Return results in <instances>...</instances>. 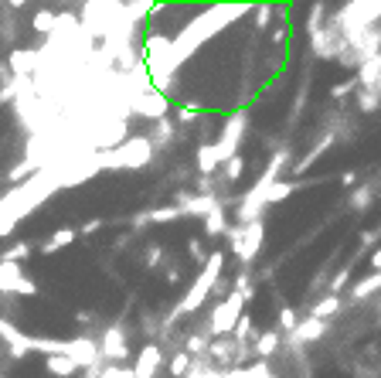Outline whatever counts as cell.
I'll list each match as a JSON object with an SVG mask.
<instances>
[{"label":"cell","instance_id":"ac0fdd59","mask_svg":"<svg viewBox=\"0 0 381 378\" xmlns=\"http://www.w3.org/2000/svg\"><path fill=\"white\" fill-rule=\"evenodd\" d=\"M337 310H341V297H330V293H327L324 300H317L313 307H310V314H306V317H317V321H327V317H334Z\"/></svg>","mask_w":381,"mask_h":378},{"label":"cell","instance_id":"7a4b0ae2","mask_svg":"<svg viewBox=\"0 0 381 378\" xmlns=\"http://www.w3.org/2000/svg\"><path fill=\"white\" fill-rule=\"evenodd\" d=\"M222 269H225V252L218 249V252H211L208 259H205V266H201V273H198V280L190 283V290L184 293V300L174 307L171 321H181V317H188V314H194L201 303L208 300V293L214 290V283L222 280Z\"/></svg>","mask_w":381,"mask_h":378},{"label":"cell","instance_id":"603a6c76","mask_svg":"<svg viewBox=\"0 0 381 378\" xmlns=\"http://www.w3.org/2000/svg\"><path fill=\"white\" fill-rule=\"evenodd\" d=\"M31 252H35V246H31V242H18V246L7 249V252H4L0 259H7V263H20V259H28Z\"/></svg>","mask_w":381,"mask_h":378},{"label":"cell","instance_id":"7402d4cb","mask_svg":"<svg viewBox=\"0 0 381 378\" xmlns=\"http://www.w3.org/2000/svg\"><path fill=\"white\" fill-rule=\"evenodd\" d=\"M222 167H225V184H235L242 177V170H246V157H231L229 164H222Z\"/></svg>","mask_w":381,"mask_h":378},{"label":"cell","instance_id":"4316f807","mask_svg":"<svg viewBox=\"0 0 381 378\" xmlns=\"http://www.w3.org/2000/svg\"><path fill=\"white\" fill-rule=\"evenodd\" d=\"M279 327L289 331V334L296 331V310H293V307H283V310H279Z\"/></svg>","mask_w":381,"mask_h":378},{"label":"cell","instance_id":"30bf717a","mask_svg":"<svg viewBox=\"0 0 381 378\" xmlns=\"http://www.w3.org/2000/svg\"><path fill=\"white\" fill-rule=\"evenodd\" d=\"M160 361H164L160 348H157V344H143L140 355H136V361H133V375L136 378H153L157 375V368H160Z\"/></svg>","mask_w":381,"mask_h":378},{"label":"cell","instance_id":"52a82bcc","mask_svg":"<svg viewBox=\"0 0 381 378\" xmlns=\"http://www.w3.org/2000/svg\"><path fill=\"white\" fill-rule=\"evenodd\" d=\"M0 293H18V297H35L38 286L31 276H24L20 263H7L0 259Z\"/></svg>","mask_w":381,"mask_h":378},{"label":"cell","instance_id":"484cf974","mask_svg":"<svg viewBox=\"0 0 381 378\" xmlns=\"http://www.w3.org/2000/svg\"><path fill=\"white\" fill-rule=\"evenodd\" d=\"M347 276H351V266H344L341 273H337V276H334V280H330V286H327V290H330V297H341L344 283H347Z\"/></svg>","mask_w":381,"mask_h":378},{"label":"cell","instance_id":"8992f818","mask_svg":"<svg viewBox=\"0 0 381 378\" xmlns=\"http://www.w3.org/2000/svg\"><path fill=\"white\" fill-rule=\"evenodd\" d=\"M246 130H248V116H242V113H235L229 123H225L222 136L214 140V150H218V160H222V164H229L231 157H238V143H242Z\"/></svg>","mask_w":381,"mask_h":378},{"label":"cell","instance_id":"e0dca14e","mask_svg":"<svg viewBox=\"0 0 381 378\" xmlns=\"http://www.w3.org/2000/svg\"><path fill=\"white\" fill-rule=\"evenodd\" d=\"M218 167H222V160H218L214 143H201V147H198V170H201V174H214Z\"/></svg>","mask_w":381,"mask_h":378},{"label":"cell","instance_id":"8fae6325","mask_svg":"<svg viewBox=\"0 0 381 378\" xmlns=\"http://www.w3.org/2000/svg\"><path fill=\"white\" fill-rule=\"evenodd\" d=\"M327 334V321H317V317H303V321L296 324V331L289 334L293 344H310V341L324 338Z\"/></svg>","mask_w":381,"mask_h":378},{"label":"cell","instance_id":"3957f363","mask_svg":"<svg viewBox=\"0 0 381 378\" xmlns=\"http://www.w3.org/2000/svg\"><path fill=\"white\" fill-rule=\"evenodd\" d=\"M153 160V143L150 136H126L119 147L106 153H95V167H109V170H136L147 167Z\"/></svg>","mask_w":381,"mask_h":378},{"label":"cell","instance_id":"7c38bea8","mask_svg":"<svg viewBox=\"0 0 381 378\" xmlns=\"http://www.w3.org/2000/svg\"><path fill=\"white\" fill-rule=\"evenodd\" d=\"M11 69L18 72V78L31 76L35 69H41V55L35 52V48H18V52L11 55Z\"/></svg>","mask_w":381,"mask_h":378},{"label":"cell","instance_id":"83f0119b","mask_svg":"<svg viewBox=\"0 0 381 378\" xmlns=\"http://www.w3.org/2000/svg\"><path fill=\"white\" fill-rule=\"evenodd\" d=\"M99 378H136V375H133V368H102Z\"/></svg>","mask_w":381,"mask_h":378},{"label":"cell","instance_id":"277c9868","mask_svg":"<svg viewBox=\"0 0 381 378\" xmlns=\"http://www.w3.org/2000/svg\"><path fill=\"white\" fill-rule=\"evenodd\" d=\"M231 235V249H235V256L242 259V263H252L255 256H259V249H262V239H266V225H262V218L259 222H248V225H235L229 228Z\"/></svg>","mask_w":381,"mask_h":378},{"label":"cell","instance_id":"2e32d148","mask_svg":"<svg viewBox=\"0 0 381 378\" xmlns=\"http://www.w3.org/2000/svg\"><path fill=\"white\" fill-rule=\"evenodd\" d=\"M378 290H381V273H371V276H364V280H358V283L351 286V300H368Z\"/></svg>","mask_w":381,"mask_h":378},{"label":"cell","instance_id":"6da1fadb","mask_svg":"<svg viewBox=\"0 0 381 378\" xmlns=\"http://www.w3.org/2000/svg\"><path fill=\"white\" fill-rule=\"evenodd\" d=\"M55 191H58L55 170L44 167V170H35V174L28 177V184L20 181L11 194H4V198H0V239L14 235V228H18L20 218L31 215L38 205H44Z\"/></svg>","mask_w":381,"mask_h":378},{"label":"cell","instance_id":"5b68a950","mask_svg":"<svg viewBox=\"0 0 381 378\" xmlns=\"http://www.w3.org/2000/svg\"><path fill=\"white\" fill-rule=\"evenodd\" d=\"M242 310H246V300L231 290L229 297L214 307V314H211V321H208V334L211 338H231V331H235V324L242 317Z\"/></svg>","mask_w":381,"mask_h":378},{"label":"cell","instance_id":"9c48e42d","mask_svg":"<svg viewBox=\"0 0 381 378\" xmlns=\"http://www.w3.org/2000/svg\"><path fill=\"white\" fill-rule=\"evenodd\" d=\"M99 355L109 361H123L126 355H130V344H126V334L123 331H116V327H109L106 334H102V341H99Z\"/></svg>","mask_w":381,"mask_h":378},{"label":"cell","instance_id":"9a60e30c","mask_svg":"<svg viewBox=\"0 0 381 378\" xmlns=\"http://www.w3.org/2000/svg\"><path fill=\"white\" fill-rule=\"evenodd\" d=\"M44 368H48V375H55V378H72L78 372V365L72 358H65V355H52V358H44Z\"/></svg>","mask_w":381,"mask_h":378},{"label":"cell","instance_id":"d4e9b609","mask_svg":"<svg viewBox=\"0 0 381 378\" xmlns=\"http://www.w3.org/2000/svg\"><path fill=\"white\" fill-rule=\"evenodd\" d=\"M188 368H190V355H188V351H181V355H174V358H171V375L174 378L188 375Z\"/></svg>","mask_w":381,"mask_h":378},{"label":"cell","instance_id":"d6986e66","mask_svg":"<svg viewBox=\"0 0 381 378\" xmlns=\"http://www.w3.org/2000/svg\"><path fill=\"white\" fill-rule=\"evenodd\" d=\"M55 24H58V14H52V11H38L35 14V20H31V28L38 31V35H55Z\"/></svg>","mask_w":381,"mask_h":378},{"label":"cell","instance_id":"44dd1931","mask_svg":"<svg viewBox=\"0 0 381 378\" xmlns=\"http://www.w3.org/2000/svg\"><path fill=\"white\" fill-rule=\"evenodd\" d=\"M171 140H174V123H167V119H160V123H153L150 143H171Z\"/></svg>","mask_w":381,"mask_h":378},{"label":"cell","instance_id":"ba28073f","mask_svg":"<svg viewBox=\"0 0 381 378\" xmlns=\"http://www.w3.org/2000/svg\"><path fill=\"white\" fill-rule=\"evenodd\" d=\"M130 110H133L136 116H147V119H164L167 116V110H171V99L164 93H157L153 85H147L143 93H136L133 99H130Z\"/></svg>","mask_w":381,"mask_h":378},{"label":"cell","instance_id":"cb8c5ba5","mask_svg":"<svg viewBox=\"0 0 381 378\" xmlns=\"http://www.w3.org/2000/svg\"><path fill=\"white\" fill-rule=\"evenodd\" d=\"M147 218H150V222H174V218H181V208H177V205H167V208H153Z\"/></svg>","mask_w":381,"mask_h":378},{"label":"cell","instance_id":"5bb4252c","mask_svg":"<svg viewBox=\"0 0 381 378\" xmlns=\"http://www.w3.org/2000/svg\"><path fill=\"white\" fill-rule=\"evenodd\" d=\"M229 215H225V205H214V208L205 215V235H229Z\"/></svg>","mask_w":381,"mask_h":378},{"label":"cell","instance_id":"1f68e13d","mask_svg":"<svg viewBox=\"0 0 381 378\" xmlns=\"http://www.w3.org/2000/svg\"><path fill=\"white\" fill-rule=\"evenodd\" d=\"M341 181H344V184H354V181H358V174H354V170H347V174H341Z\"/></svg>","mask_w":381,"mask_h":378},{"label":"cell","instance_id":"f1b7e54d","mask_svg":"<svg viewBox=\"0 0 381 378\" xmlns=\"http://www.w3.org/2000/svg\"><path fill=\"white\" fill-rule=\"evenodd\" d=\"M208 348V341H205V334H194V338L188 341V355H194V351H205Z\"/></svg>","mask_w":381,"mask_h":378},{"label":"cell","instance_id":"4dcf8cb0","mask_svg":"<svg viewBox=\"0 0 381 378\" xmlns=\"http://www.w3.org/2000/svg\"><path fill=\"white\" fill-rule=\"evenodd\" d=\"M99 225H102V222L95 218V222H89V225H82V228H78V232H82V235H92V232H95V228H99Z\"/></svg>","mask_w":381,"mask_h":378},{"label":"cell","instance_id":"4fadbf2b","mask_svg":"<svg viewBox=\"0 0 381 378\" xmlns=\"http://www.w3.org/2000/svg\"><path fill=\"white\" fill-rule=\"evenodd\" d=\"M75 235H78V228H72V225H65V228H58V232H52L44 242H41V256H55L58 249H65V246H72L75 242Z\"/></svg>","mask_w":381,"mask_h":378},{"label":"cell","instance_id":"f546056e","mask_svg":"<svg viewBox=\"0 0 381 378\" xmlns=\"http://www.w3.org/2000/svg\"><path fill=\"white\" fill-rule=\"evenodd\" d=\"M368 263L375 266V273H381V246L375 249V252H371V259H368Z\"/></svg>","mask_w":381,"mask_h":378},{"label":"cell","instance_id":"ffe728a7","mask_svg":"<svg viewBox=\"0 0 381 378\" xmlns=\"http://www.w3.org/2000/svg\"><path fill=\"white\" fill-rule=\"evenodd\" d=\"M276 348H279V331H262V334H259V341H255V355H262V358H266V355H272Z\"/></svg>","mask_w":381,"mask_h":378}]
</instances>
